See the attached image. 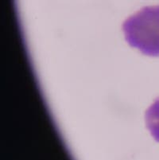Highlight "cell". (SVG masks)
Instances as JSON below:
<instances>
[{"label":"cell","mask_w":159,"mask_h":160,"mask_svg":"<svg viewBox=\"0 0 159 160\" xmlns=\"http://www.w3.org/2000/svg\"><path fill=\"white\" fill-rule=\"evenodd\" d=\"M126 41L143 54L159 57V5L146 7L122 24Z\"/></svg>","instance_id":"6da1fadb"},{"label":"cell","mask_w":159,"mask_h":160,"mask_svg":"<svg viewBox=\"0 0 159 160\" xmlns=\"http://www.w3.org/2000/svg\"><path fill=\"white\" fill-rule=\"evenodd\" d=\"M146 124L157 142H159V98L151 104L146 112Z\"/></svg>","instance_id":"7a4b0ae2"}]
</instances>
